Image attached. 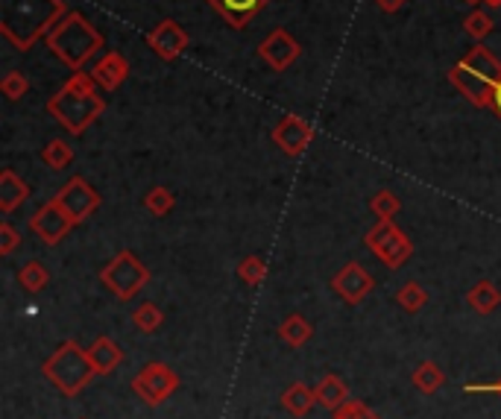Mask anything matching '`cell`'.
I'll return each instance as SVG.
<instances>
[{"label":"cell","mask_w":501,"mask_h":419,"mask_svg":"<svg viewBox=\"0 0 501 419\" xmlns=\"http://www.w3.org/2000/svg\"><path fill=\"white\" fill-rule=\"evenodd\" d=\"M68 13L65 0H0V32L15 50L27 53Z\"/></svg>","instance_id":"6da1fadb"},{"label":"cell","mask_w":501,"mask_h":419,"mask_svg":"<svg viewBox=\"0 0 501 419\" xmlns=\"http://www.w3.org/2000/svg\"><path fill=\"white\" fill-rule=\"evenodd\" d=\"M103 112H106V100L97 95V83L86 71H74L71 79L48 100V114L71 135H83Z\"/></svg>","instance_id":"7a4b0ae2"},{"label":"cell","mask_w":501,"mask_h":419,"mask_svg":"<svg viewBox=\"0 0 501 419\" xmlns=\"http://www.w3.org/2000/svg\"><path fill=\"white\" fill-rule=\"evenodd\" d=\"M48 48L56 59L71 68V71H83V65L88 59H95V53L103 50V32L91 24L83 13L71 9V13L50 30Z\"/></svg>","instance_id":"3957f363"},{"label":"cell","mask_w":501,"mask_h":419,"mask_svg":"<svg viewBox=\"0 0 501 419\" xmlns=\"http://www.w3.org/2000/svg\"><path fill=\"white\" fill-rule=\"evenodd\" d=\"M44 376H48L62 393L74 396L97 376V369H95V364H91L86 349H79V343L68 341L56 349L48 360H44Z\"/></svg>","instance_id":"277c9868"},{"label":"cell","mask_w":501,"mask_h":419,"mask_svg":"<svg viewBox=\"0 0 501 419\" xmlns=\"http://www.w3.org/2000/svg\"><path fill=\"white\" fill-rule=\"evenodd\" d=\"M100 282L106 285L118 299H132L138 290L150 282V270L141 264V259H135V252L121 250L100 270Z\"/></svg>","instance_id":"5b68a950"},{"label":"cell","mask_w":501,"mask_h":419,"mask_svg":"<svg viewBox=\"0 0 501 419\" xmlns=\"http://www.w3.org/2000/svg\"><path fill=\"white\" fill-rule=\"evenodd\" d=\"M364 243L378 255L384 267H390V270H399L414 252V243L407 241V235L393 223V220H378V223L367 232Z\"/></svg>","instance_id":"8992f818"},{"label":"cell","mask_w":501,"mask_h":419,"mask_svg":"<svg viewBox=\"0 0 501 419\" xmlns=\"http://www.w3.org/2000/svg\"><path fill=\"white\" fill-rule=\"evenodd\" d=\"M53 200L65 208L68 217H71L74 223H83V220H88L100 208V194L91 188V185L83 177L68 179L62 188H59V194L53 196Z\"/></svg>","instance_id":"52a82bcc"},{"label":"cell","mask_w":501,"mask_h":419,"mask_svg":"<svg viewBox=\"0 0 501 419\" xmlns=\"http://www.w3.org/2000/svg\"><path fill=\"white\" fill-rule=\"evenodd\" d=\"M179 387V378L177 372L165 364H147L138 376L132 378V390L141 396L147 405H159L165 402L168 396Z\"/></svg>","instance_id":"ba28073f"},{"label":"cell","mask_w":501,"mask_h":419,"mask_svg":"<svg viewBox=\"0 0 501 419\" xmlns=\"http://www.w3.org/2000/svg\"><path fill=\"white\" fill-rule=\"evenodd\" d=\"M188 44H191V36L182 30L179 21H173V18L159 21V24L147 32V48L165 62H177L179 56L188 50Z\"/></svg>","instance_id":"9c48e42d"},{"label":"cell","mask_w":501,"mask_h":419,"mask_svg":"<svg viewBox=\"0 0 501 419\" xmlns=\"http://www.w3.org/2000/svg\"><path fill=\"white\" fill-rule=\"evenodd\" d=\"M30 226H32V232L39 235L41 243H48V247H56V243H59L77 223H74L71 217H68V212H65V208H62L59 203L48 200V203H44V205L39 208L36 214H32Z\"/></svg>","instance_id":"30bf717a"},{"label":"cell","mask_w":501,"mask_h":419,"mask_svg":"<svg viewBox=\"0 0 501 419\" xmlns=\"http://www.w3.org/2000/svg\"><path fill=\"white\" fill-rule=\"evenodd\" d=\"M273 141L285 156L296 159L305 153L308 144L314 141V126L305 118H299V114H285V118L273 126Z\"/></svg>","instance_id":"8fae6325"},{"label":"cell","mask_w":501,"mask_h":419,"mask_svg":"<svg viewBox=\"0 0 501 419\" xmlns=\"http://www.w3.org/2000/svg\"><path fill=\"white\" fill-rule=\"evenodd\" d=\"M259 56L273 68V71H287L290 65H294L299 56H302V48L299 41L290 36L285 27H276L270 36H267L261 44H259Z\"/></svg>","instance_id":"7c38bea8"},{"label":"cell","mask_w":501,"mask_h":419,"mask_svg":"<svg viewBox=\"0 0 501 419\" xmlns=\"http://www.w3.org/2000/svg\"><path fill=\"white\" fill-rule=\"evenodd\" d=\"M449 83L460 91V95L472 103V106L478 109H489L493 106V83L489 79H484L481 74H475L469 71L466 65H454L451 71H449Z\"/></svg>","instance_id":"4fadbf2b"},{"label":"cell","mask_w":501,"mask_h":419,"mask_svg":"<svg viewBox=\"0 0 501 419\" xmlns=\"http://www.w3.org/2000/svg\"><path fill=\"white\" fill-rule=\"evenodd\" d=\"M372 285H376V282H372V276L358 261H349L343 270L332 278L334 294L341 296L343 302H349V305H358L360 299H367Z\"/></svg>","instance_id":"5bb4252c"},{"label":"cell","mask_w":501,"mask_h":419,"mask_svg":"<svg viewBox=\"0 0 501 419\" xmlns=\"http://www.w3.org/2000/svg\"><path fill=\"white\" fill-rule=\"evenodd\" d=\"M88 74L103 91H118L126 83V77H130V62H126L123 53L109 50L106 56H100Z\"/></svg>","instance_id":"9a60e30c"},{"label":"cell","mask_w":501,"mask_h":419,"mask_svg":"<svg viewBox=\"0 0 501 419\" xmlns=\"http://www.w3.org/2000/svg\"><path fill=\"white\" fill-rule=\"evenodd\" d=\"M220 15L226 18L229 27L235 30H247L250 21L261 13V9L270 4V0H208Z\"/></svg>","instance_id":"2e32d148"},{"label":"cell","mask_w":501,"mask_h":419,"mask_svg":"<svg viewBox=\"0 0 501 419\" xmlns=\"http://www.w3.org/2000/svg\"><path fill=\"white\" fill-rule=\"evenodd\" d=\"M460 65H466L469 68V71H475V74H481L484 79H489V83H498V77H501V62H498V56L489 50V48H484L481 41L475 44V48H469L466 50V56L460 59Z\"/></svg>","instance_id":"e0dca14e"},{"label":"cell","mask_w":501,"mask_h":419,"mask_svg":"<svg viewBox=\"0 0 501 419\" xmlns=\"http://www.w3.org/2000/svg\"><path fill=\"white\" fill-rule=\"evenodd\" d=\"M27 196H30V185L21 179L15 170L6 168L4 173H0V212L4 214L15 212Z\"/></svg>","instance_id":"ac0fdd59"},{"label":"cell","mask_w":501,"mask_h":419,"mask_svg":"<svg viewBox=\"0 0 501 419\" xmlns=\"http://www.w3.org/2000/svg\"><path fill=\"white\" fill-rule=\"evenodd\" d=\"M88 358H91V364H95V369L100 372V376H106V372H112L114 367L121 364L123 352L112 337H97L95 346L88 349Z\"/></svg>","instance_id":"d6986e66"},{"label":"cell","mask_w":501,"mask_h":419,"mask_svg":"<svg viewBox=\"0 0 501 419\" xmlns=\"http://www.w3.org/2000/svg\"><path fill=\"white\" fill-rule=\"evenodd\" d=\"M314 393H317V405L329 407V411H337V407H343L349 402V390L346 384L337 378V376H325L317 387H314Z\"/></svg>","instance_id":"ffe728a7"},{"label":"cell","mask_w":501,"mask_h":419,"mask_svg":"<svg viewBox=\"0 0 501 419\" xmlns=\"http://www.w3.org/2000/svg\"><path fill=\"white\" fill-rule=\"evenodd\" d=\"M466 302H469L478 314H493L501 305V290L493 282H478L469 294H466Z\"/></svg>","instance_id":"44dd1931"},{"label":"cell","mask_w":501,"mask_h":419,"mask_svg":"<svg viewBox=\"0 0 501 419\" xmlns=\"http://www.w3.org/2000/svg\"><path fill=\"white\" fill-rule=\"evenodd\" d=\"M278 334H282V341L290 343V346H302L308 341V337L314 334L311 323L302 317V314H290L287 320H282V325H278Z\"/></svg>","instance_id":"7402d4cb"},{"label":"cell","mask_w":501,"mask_h":419,"mask_svg":"<svg viewBox=\"0 0 501 419\" xmlns=\"http://www.w3.org/2000/svg\"><path fill=\"white\" fill-rule=\"evenodd\" d=\"M282 405L294 416H302V414H308L314 405H317V393H314L311 387H305V384H294V387L282 396Z\"/></svg>","instance_id":"603a6c76"},{"label":"cell","mask_w":501,"mask_h":419,"mask_svg":"<svg viewBox=\"0 0 501 419\" xmlns=\"http://www.w3.org/2000/svg\"><path fill=\"white\" fill-rule=\"evenodd\" d=\"M41 161L53 170H65L74 161V150L68 141H62V138H53V141H48V147L41 150Z\"/></svg>","instance_id":"cb8c5ba5"},{"label":"cell","mask_w":501,"mask_h":419,"mask_svg":"<svg viewBox=\"0 0 501 419\" xmlns=\"http://www.w3.org/2000/svg\"><path fill=\"white\" fill-rule=\"evenodd\" d=\"M18 282H21V287H24V290H30V294H39V290L48 287L50 273H48V267H44V264L30 261V264H24L18 270Z\"/></svg>","instance_id":"d4e9b609"},{"label":"cell","mask_w":501,"mask_h":419,"mask_svg":"<svg viewBox=\"0 0 501 419\" xmlns=\"http://www.w3.org/2000/svg\"><path fill=\"white\" fill-rule=\"evenodd\" d=\"M173 205H177V196H173V191L161 188V185H156V188H150L147 196H144V208H147L150 214H156V217L170 214Z\"/></svg>","instance_id":"484cf974"},{"label":"cell","mask_w":501,"mask_h":419,"mask_svg":"<svg viewBox=\"0 0 501 419\" xmlns=\"http://www.w3.org/2000/svg\"><path fill=\"white\" fill-rule=\"evenodd\" d=\"M396 302L407 311V314H416L419 308H425L428 305V294L423 290V285H416V282H405L399 290H396Z\"/></svg>","instance_id":"4316f807"},{"label":"cell","mask_w":501,"mask_h":419,"mask_svg":"<svg viewBox=\"0 0 501 419\" xmlns=\"http://www.w3.org/2000/svg\"><path fill=\"white\" fill-rule=\"evenodd\" d=\"M493 30H496L493 18H489L484 9H472V13L463 18V32L475 41H484Z\"/></svg>","instance_id":"83f0119b"},{"label":"cell","mask_w":501,"mask_h":419,"mask_svg":"<svg viewBox=\"0 0 501 419\" xmlns=\"http://www.w3.org/2000/svg\"><path fill=\"white\" fill-rule=\"evenodd\" d=\"M161 320H165V314H161V308L156 305V302H144V305H138L135 314H132V323L138 325L141 332H156Z\"/></svg>","instance_id":"f1b7e54d"},{"label":"cell","mask_w":501,"mask_h":419,"mask_svg":"<svg viewBox=\"0 0 501 419\" xmlns=\"http://www.w3.org/2000/svg\"><path fill=\"white\" fill-rule=\"evenodd\" d=\"M442 381H446V376H442V369H440L437 364H431V360L414 372V384H416V387L423 390V393H434Z\"/></svg>","instance_id":"f546056e"},{"label":"cell","mask_w":501,"mask_h":419,"mask_svg":"<svg viewBox=\"0 0 501 419\" xmlns=\"http://www.w3.org/2000/svg\"><path fill=\"white\" fill-rule=\"evenodd\" d=\"M369 208L378 214V220H393L396 214L402 212V203H399V196H396V194H390V191H378V194L369 200Z\"/></svg>","instance_id":"4dcf8cb0"},{"label":"cell","mask_w":501,"mask_h":419,"mask_svg":"<svg viewBox=\"0 0 501 419\" xmlns=\"http://www.w3.org/2000/svg\"><path fill=\"white\" fill-rule=\"evenodd\" d=\"M238 276L247 285H259V282H264V278H267V261L259 259V255H247V259L238 264Z\"/></svg>","instance_id":"1f68e13d"},{"label":"cell","mask_w":501,"mask_h":419,"mask_svg":"<svg viewBox=\"0 0 501 419\" xmlns=\"http://www.w3.org/2000/svg\"><path fill=\"white\" fill-rule=\"evenodd\" d=\"M0 91L6 95V100H21L30 91V79L21 71H9L4 79H0Z\"/></svg>","instance_id":"d6a6232c"},{"label":"cell","mask_w":501,"mask_h":419,"mask_svg":"<svg viewBox=\"0 0 501 419\" xmlns=\"http://www.w3.org/2000/svg\"><path fill=\"white\" fill-rule=\"evenodd\" d=\"M334 419H378V416L372 414L367 405H360V402H355V399H349L343 407H337V411H334Z\"/></svg>","instance_id":"836d02e7"},{"label":"cell","mask_w":501,"mask_h":419,"mask_svg":"<svg viewBox=\"0 0 501 419\" xmlns=\"http://www.w3.org/2000/svg\"><path fill=\"white\" fill-rule=\"evenodd\" d=\"M21 243V235L13 223H0V255H13Z\"/></svg>","instance_id":"e575fe53"},{"label":"cell","mask_w":501,"mask_h":419,"mask_svg":"<svg viewBox=\"0 0 501 419\" xmlns=\"http://www.w3.org/2000/svg\"><path fill=\"white\" fill-rule=\"evenodd\" d=\"M378 4V9L381 13H387V15H393V13H399V9L407 4V0H376Z\"/></svg>","instance_id":"d590c367"},{"label":"cell","mask_w":501,"mask_h":419,"mask_svg":"<svg viewBox=\"0 0 501 419\" xmlns=\"http://www.w3.org/2000/svg\"><path fill=\"white\" fill-rule=\"evenodd\" d=\"M493 109L498 112V118H501V77H498V83L493 86Z\"/></svg>","instance_id":"8d00e7d4"},{"label":"cell","mask_w":501,"mask_h":419,"mask_svg":"<svg viewBox=\"0 0 501 419\" xmlns=\"http://www.w3.org/2000/svg\"><path fill=\"white\" fill-rule=\"evenodd\" d=\"M487 6H501V0H484Z\"/></svg>","instance_id":"74e56055"},{"label":"cell","mask_w":501,"mask_h":419,"mask_svg":"<svg viewBox=\"0 0 501 419\" xmlns=\"http://www.w3.org/2000/svg\"><path fill=\"white\" fill-rule=\"evenodd\" d=\"M496 390H501V384H496Z\"/></svg>","instance_id":"f35d334b"}]
</instances>
